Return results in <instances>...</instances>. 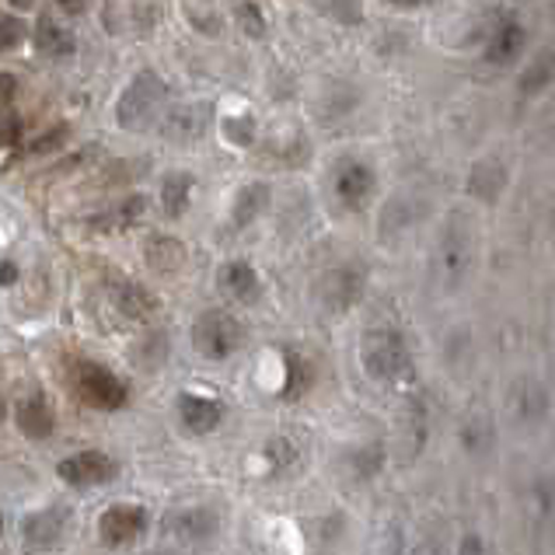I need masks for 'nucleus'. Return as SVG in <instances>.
Wrapping results in <instances>:
<instances>
[{"instance_id":"nucleus-1","label":"nucleus","mask_w":555,"mask_h":555,"mask_svg":"<svg viewBox=\"0 0 555 555\" xmlns=\"http://www.w3.org/2000/svg\"><path fill=\"white\" fill-rule=\"evenodd\" d=\"M165 102H168V88L165 81L157 77L154 70H140L126 91L119 94V105H116V119L122 130H147V126L157 122V116L165 113Z\"/></svg>"},{"instance_id":"nucleus-2","label":"nucleus","mask_w":555,"mask_h":555,"mask_svg":"<svg viewBox=\"0 0 555 555\" xmlns=\"http://www.w3.org/2000/svg\"><path fill=\"white\" fill-rule=\"evenodd\" d=\"M70 377H74L77 395H81V402H88L91 409L116 412L126 405V399H130V391H126L122 380L94 360H74Z\"/></svg>"},{"instance_id":"nucleus-3","label":"nucleus","mask_w":555,"mask_h":555,"mask_svg":"<svg viewBox=\"0 0 555 555\" xmlns=\"http://www.w3.org/2000/svg\"><path fill=\"white\" fill-rule=\"evenodd\" d=\"M193 346L203 360H228L242 346V325L231 311L210 308L193 322Z\"/></svg>"},{"instance_id":"nucleus-4","label":"nucleus","mask_w":555,"mask_h":555,"mask_svg":"<svg viewBox=\"0 0 555 555\" xmlns=\"http://www.w3.org/2000/svg\"><path fill=\"white\" fill-rule=\"evenodd\" d=\"M360 353H363V367H367V374L377 377V380H395V377H402L405 367H409L405 343H402L399 332H391V328L367 332V336H363Z\"/></svg>"},{"instance_id":"nucleus-5","label":"nucleus","mask_w":555,"mask_h":555,"mask_svg":"<svg viewBox=\"0 0 555 555\" xmlns=\"http://www.w3.org/2000/svg\"><path fill=\"white\" fill-rule=\"evenodd\" d=\"M162 22V4L157 0H108L105 4V28L119 39H137Z\"/></svg>"},{"instance_id":"nucleus-6","label":"nucleus","mask_w":555,"mask_h":555,"mask_svg":"<svg viewBox=\"0 0 555 555\" xmlns=\"http://www.w3.org/2000/svg\"><path fill=\"white\" fill-rule=\"evenodd\" d=\"M56 475L74 489H94V486L113 482L119 475V465L102 451H81L74 457H63V462L56 465Z\"/></svg>"},{"instance_id":"nucleus-7","label":"nucleus","mask_w":555,"mask_h":555,"mask_svg":"<svg viewBox=\"0 0 555 555\" xmlns=\"http://www.w3.org/2000/svg\"><path fill=\"white\" fill-rule=\"evenodd\" d=\"M144 531H147V511H144V506L119 503V506H108V511L99 517V538L108 548L133 545Z\"/></svg>"},{"instance_id":"nucleus-8","label":"nucleus","mask_w":555,"mask_h":555,"mask_svg":"<svg viewBox=\"0 0 555 555\" xmlns=\"http://www.w3.org/2000/svg\"><path fill=\"white\" fill-rule=\"evenodd\" d=\"M165 531L182 545H203L217 534V514L210 506H176L165 517Z\"/></svg>"},{"instance_id":"nucleus-9","label":"nucleus","mask_w":555,"mask_h":555,"mask_svg":"<svg viewBox=\"0 0 555 555\" xmlns=\"http://www.w3.org/2000/svg\"><path fill=\"white\" fill-rule=\"evenodd\" d=\"M332 189H336V199L346 206V210H360V206L367 203L374 193V171L363 162H346L336 168Z\"/></svg>"},{"instance_id":"nucleus-10","label":"nucleus","mask_w":555,"mask_h":555,"mask_svg":"<svg viewBox=\"0 0 555 555\" xmlns=\"http://www.w3.org/2000/svg\"><path fill=\"white\" fill-rule=\"evenodd\" d=\"M70 520H74V514L67 511V506H50V511L31 514L25 520V542L31 548H53L67 538Z\"/></svg>"},{"instance_id":"nucleus-11","label":"nucleus","mask_w":555,"mask_h":555,"mask_svg":"<svg viewBox=\"0 0 555 555\" xmlns=\"http://www.w3.org/2000/svg\"><path fill=\"white\" fill-rule=\"evenodd\" d=\"M179 420L189 434H214L220 420H224V405L214 399H203V395H179Z\"/></svg>"},{"instance_id":"nucleus-12","label":"nucleus","mask_w":555,"mask_h":555,"mask_svg":"<svg viewBox=\"0 0 555 555\" xmlns=\"http://www.w3.org/2000/svg\"><path fill=\"white\" fill-rule=\"evenodd\" d=\"M53 405L46 402V395H28L18 402V430L31 440H46L53 434Z\"/></svg>"},{"instance_id":"nucleus-13","label":"nucleus","mask_w":555,"mask_h":555,"mask_svg":"<svg viewBox=\"0 0 555 555\" xmlns=\"http://www.w3.org/2000/svg\"><path fill=\"white\" fill-rule=\"evenodd\" d=\"M220 291H224L231 300H237V305H251V300L259 297L256 269H251L248 262H242V259L228 262L224 269H220Z\"/></svg>"},{"instance_id":"nucleus-14","label":"nucleus","mask_w":555,"mask_h":555,"mask_svg":"<svg viewBox=\"0 0 555 555\" xmlns=\"http://www.w3.org/2000/svg\"><path fill=\"white\" fill-rule=\"evenodd\" d=\"M269 206V189L262 185V182H248L242 193H237V199H234V210H231V228L234 231H242V228H248L251 220H256L262 210Z\"/></svg>"},{"instance_id":"nucleus-15","label":"nucleus","mask_w":555,"mask_h":555,"mask_svg":"<svg viewBox=\"0 0 555 555\" xmlns=\"http://www.w3.org/2000/svg\"><path fill=\"white\" fill-rule=\"evenodd\" d=\"M189 196H193V176L171 171V176L162 179V210L168 217H182L189 206Z\"/></svg>"},{"instance_id":"nucleus-16","label":"nucleus","mask_w":555,"mask_h":555,"mask_svg":"<svg viewBox=\"0 0 555 555\" xmlns=\"http://www.w3.org/2000/svg\"><path fill=\"white\" fill-rule=\"evenodd\" d=\"M36 46H39V53H46V56H70L74 53V36L60 22L42 18L39 28H36Z\"/></svg>"},{"instance_id":"nucleus-17","label":"nucleus","mask_w":555,"mask_h":555,"mask_svg":"<svg viewBox=\"0 0 555 555\" xmlns=\"http://www.w3.org/2000/svg\"><path fill=\"white\" fill-rule=\"evenodd\" d=\"M113 300H116V308L126 314V319H144V314H151V297L140 291L137 283L116 280L113 283Z\"/></svg>"},{"instance_id":"nucleus-18","label":"nucleus","mask_w":555,"mask_h":555,"mask_svg":"<svg viewBox=\"0 0 555 555\" xmlns=\"http://www.w3.org/2000/svg\"><path fill=\"white\" fill-rule=\"evenodd\" d=\"M165 130L168 137L176 140H185V137H196L203 130V108L199 105H185V108H176L168 119H165Z\"/></svg>"},{"instance_id":"nucleus-19","label":"nucleus","mask_w":555,"mask_h":555,"mask_svg":"<svg viewBox=\"0 0 555 555\" xmlns=\"http://www.w3.org/2000/svg\"><path fill=\"white\" fill-rule=\"evenodd\" d=\"M147 259L157 269H165V273H176V269L182 266V259H185V251H182V245L176 242V237H154V245L147 248Z\"/></svg>"},{"instance_id":"nucleus-20","label":"nucleus","mask_w":555,"mask_h":555,"mask_svg":"<svg viewBox=\"0 0 555 555\" xmlns=\"http://www.w3.org/2000/svg\"><path fill=\"white\" fill-rule=\"evenodd\" d=\"M357 291H360V280H357V273L350 266H343V269H336V273L328 276V300L332 305H350V300H357Z\"/></svg>"},{"instance_id":"nucleus-21","label":"nucleus","mask_w":555,"mask_h":555,"mask_svg":"<svg viewBox=\"0 0 555 555\" xmlns=\"http://www.w3.org/2000/svg\"><path fill=\"white\" fill-rule=\"evenodd\" d=\"M185 14H189V22H193L199 31H206V36H214V31L220 28L214 0H185Z\"/></svg>"},{"instance_id":"nucleus-22","label":"nucleus","mask_w":555,"mask_h":555,"mask_svg":"<svg viewBox=\"0 0 555 555\" xmlns=\"http://www.w3.org/2000/svg\"><path fill=\"white\" fill-rule=\"evenodd\" d=\"M25 39V25L22 18H14V14H0V53L14 50Z\"/></svg>"},{"instance_id":"nucleus-23","label":"nucleus","mask_w":555,"mask_h":555,"mask_svg":"<svg viewBox=\"0 0 555 555\" xmlns=\"http://www.w3.org/2000/svg\"><path fill=\"white\" fill-rule=\"evenodd\" d=\"M63 140H67V126H56V130L50 133V137H39L36 144H28V154L31 157H39V154H53Z\"/></svg>"},{"instance_id":"nucleus-24","label":"nucleus","mask_w":555,"mask_h":555,"mask_svg":"<svg viewBox=\"0 0 555 555\" xmlns=\"http://www.w3.org/2000/svg\"><path fill=\"white\" fill-rule=\"evenodd\" d=\"M237 18L245 22V28L251 31V36H259V31H262V22H259V8L251 4V0H245V4H237Z\"/></svg>"},{"instance_id":"nucleus-25","label":"nucleus","mask_w":555,"mask_h":555,"mask_svg":"<svg viewBox=\"0 0 555 555\" xmlns=\"http://www.w3.org/2000/svg\"><path fill=\"white\" fill-rule=\"evenodd\" d=\"M56 4H60L63 14H67V18H77V14L85 11V0H56Z\"/></svg>"},{"instance_id":"nucleus-26","label":"nucleus","mask_w":555,"mask_h":555,"mask_svg":"<svg viewBox=\"0 0 555 555\" xmlns=\"http://www.w3.org/2000/svg\"><path fill=\"white\" fill-rule=\"evenodd\" d=\"M14 276H18V269H14L11 262L0 266V283H14Z\"/></svg>"},{"instance_id":"nucleus-27","label":"nucleus","mask_w":555,"mask_h":555,"mask_svg":"<svg viewBox=\"0 0 555 555\" xmlns=\"http://www.w3.org/2000/svg\"><path fill=\"white\" fill-rule=\"evenodd\" d=\"M388 4H395V8H420V4H426V0H388Z\"/></svg>"},{"instance_id":"nucleus-28","label":"nucleus","mask_w":555,"mask_h":555,"mask_svg":"<svg viewBox=\"0 0 555 555\" xmlns=\"http://www.w3.org/2000/svg\"><path fill=\"white\" fill-rule=\"evenodd\" d=\"M11 4H14V8H18V11H28L31 4H36V0H11Z\"/></svg>"},{"instance_id":"nucleus-29","label":"nucleus","mask_w":555,"mask_h":555,"mask_svg":"<svg viewBox=\"0 0 555 555\" xmlns=\"http://www.w3.org/2000/svg\"><path fill=\"white\" fill-rule=\"evenodd\" d=\"M0 534H4V517H0Z\"/></svg>"}]
</instances>
